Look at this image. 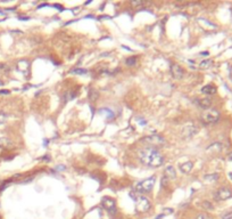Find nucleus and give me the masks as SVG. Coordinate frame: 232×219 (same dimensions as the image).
Listing matches in <instances>:
<instances>
[{
  "label": "nucleus",
  "mask_w": 232,
  "mask_h": 219,
  "mask_svg": "<svg viewBox=\"0 0 232 219\" xmlns=\"http://www.w3.org/2000/svg\"><path fill=\"white\" fill-rule=\"evenodd\" d=\"M164 177L167 180H171V179H175L176 178V172L175 169L172 167V166H169V167L165 169L164 171Z\"/></svg>",
  "instance_id": "10"
},
{
  "label": "nucleus",
  "mask_w": 232,
  "mask_h": 219,
  "mask_svg": "<svg viewBox=\"0 0 232 219\" xmlns=\"http://www.w3.org/2000/svg\"><path fill=\"white\" fill-rule=\"evenodd\" d=\"M143 2H142L141 0H136V1H132V5L133 6H140V5H142Z\"/></svg>",
  "instance_id": "24"
},
{
  "label": "nucleus",
  "mask_w": 232,
  "mask_h": 219,
  "mask_svg": "<svg viewBox=\"0 0 232 219\" xmlns=\"http://www.w3.org/2000/svg\"><path fill=\"white\" fill-rule=\"evenodd\" d=\"M232 196V190L227 188V187H222L219 190H216L215 194H214V197L217 201H225L228 199H230Z\"/></svg>",
  "instance_id": "6"
},
{
  "label": "nucleus",
  "mask_w": 232,
  "mask_h": 219,
  "mask_svg": "<svg viewBox=\"0 0 232 219\" xmlns=\"http://www.w3.org/2000/svg\"><path fill=\"white\" fill-rule=\"evenodd\" d=\"M0 85H2V82H1V81H0Z\"/></svg>",
  "instance_id": "27"
},
{
  "label": "nucleus",
  "mask_w": 232,
  "mask_h": 219,
  "mask_svg": "<svg viewBox=\"0 0 232 219\" xmlns=\"http://www.w3.org/2000/svg\"><path fill=\"white\" fill-rule=\"evenodd\" d=\"M134 200H136V208L139 212H146L150 209V202L147 197L142 195H137L134 194V196H132Z\"/></svg>",
  "instance_id": "4"
},
{
  "label": "nucleus",
  "mask_w": 232,
  "mask_h": 219,
  "mask_svg": "<svg viewBox=\"0 0 232 219\" xmlns=\"http://www.w3.org/2000/svg\"><path fill=\"white\" fill-rule=\"evenodd\" d=\"M222 219H232V211L231 212H227L222 216Z\"/></svg>",
  "instance_id": "23"
},
{
  "label": "nucleus",
  "mask_w": 232,
  "mask_h": 219,
  "mask_svg": "<svg viewBox=\"0 0 232 219\" xmlns=\"http://www.w3.org/2000/svg\"><path fill=\"white\" fill-rule=\"evenodd\" d=\"M212 64H213V62L210 59H205V61H203L201 63L199 64V68H201V69H208V68L212 66Z\"/></svg>",
  "instance_id": "15"
},
{
  "label": "nucleus",
  "mask_w": 232,
  "mask_h": 219,
  "mask_svg": "<svg viewBox=\"0 0 232 219\" xmlns=\"http://www.w3.org/2000/svg\"><path fill=\"white\" fill-rule=\"evenodd\" d=\"M192 168H193V163L190 161H188V162L182 163L181 166H180V170H181L183 173H189L191 170H192Z\"/></svg>",
  "instance_id": "13"
},
{
  "label": "nucleus",
  "mask_w": 232,
  "mask_h": 219,
  "mask_svg": "<svg viewBox=\"0 0 232 219\" xmlns=\"http://www.w3.org/2000/svg\"><path fill=\"white\" fill-rule=\"evenodd\" d=\"M196 219H212V217H210L208 214H206V213H200L197 216V218Z\"/></svg>",
  "instance_id": "21"
},
{
  "label": "nucleus",
  "mask_w": 232,
  "mask_h": 219,
  "mask_svg": "<svg viewBox=\"0 0 232 219\" xmlns=\"http://www.w3.org/2000/svg\"><path fill=\"white\" fill-rule=\"evenodd\" d=\"M197 104H198V106L200 109L208 110L210 107V105H212V100H210V98H208V97L201 98V99H198V100H197Z\"/></svg>",
  "instance_id": "11"
},
{
  "label": "nucleus",
  "mask_w": 232,
  "mask_h": 219,
  "mask_svg": "<svg viewBox=\"0 0 232 219\" xmlns=\"http://www.w3.org/2000/svg\"><path fill=\"white\" fill-rule=\"evenodd\" d=\"M201 92L205 95H214L216 92V87L213 85H206L201 88Z\"/></svg>",
  "instance_id": "12"
},
{
  "label": "nucleus",
  "mask_w": 232,
  "mask_h": 219,
  "mask_svg": "<svg viewBox=\"0 0 232 219\" xmlns=\"http://www.w3.org/2000/svg\"><path fill=\"white\" fill-rule=\"evenodd\" d=\"M171 74L172 76L174 78V79H182L183 78V75H184V70L182 69L180 65H178V64H173L172 66H171Z\"/></svg>",
  "instance_id": "9"
},
{
  "label": "nucleus",
  "mask_w": 232,
  "mask_h": 219,
  "mask_svg": "<svg viewBox=\"0 0 232 219\" xmlns=\"http://www.w3.org/2000/svg\"><path fill=\"white\" fill-rule=\"evenodd\" d=\"M155 180H156V177H150V178L145 179V180L140 182L139 184H137L136 186L137 194H145V193L150 192V190H153Z\"/></svg>",
  "instance_id": "2"
},
{
  "label": "nucleus",
  "mask_w": 232,
  "mask_h": 219,
  "mask_svg": "<svg viewBox=\"0 0 232 219\" xmlns=\"http://www.w3.org/2000/svg\"><path fill=\"white\" fill-rule=\"evenodd\" d=\"M197 133H198V128L196 127L193 123H187L182 129V136L184 138H191Z\"/></svg>",
  "instance_id": "8"
},
{
  "label": "nucleus",
  "mask_w": 232,
  "mask_h": 219,
  "mask_svg": "<svg viewBox=\"0 0 232 219\" xmlns=\"http://www.w3.org/2000/svg\"><path fill=\"white\" fill-rule=\"evenodd\" d=\"M217 173H213V175H207V176H205V180H216L217 179Z\"/></svg>",
  "instance_id": "19"
},
{
  "label": "nucleus",
  "mask_w": 232,
  "mask_h": 219,
  "mask_svg": "<svg viewBox=\"0 0 232 219\" xmlns=\"http://www.w3.org/2000/svg\"><path fill=\"white\" fill-rule=\"evenodd\" d=\"M125 63H126V65H128V66H133V65L137 63V58L136 57L126 58V59H125Z\"/></svg>",
  "instance_id": "16"
},
{
  "label": "nucleus",
  "mask_w": 232,
  "mask_h": 219,
  "mask_svg": "<svg viewBox=\"0 0 232 219\" xmlns=\"http://www.w3.org/2000/svg\"><path fill=\"white\" fill-rule=\"evenodd\" d=\"M89 99H90L91 102H96L97 100V98L99 97V92H97V90H95V89H91L90 92H89Z\"/></svg>",
  "instance_id": "14"
},
{
  "label": "nucleus",
  "mask_w": 232,
  "mask_h": 219,
  "mask_svg": "<svg viewBox=\"0 0 232 219\" xmlns=\"http://www.w3.org/2000/svg\"><path fill=\"white\" fill-rule=\"evenodd\" d=\"M88 71L85 69H74L72 70V73H75V74H85Z\"/></svg>",
  "instance_id": "18"
},
{
  "label": "nucleus",
  "mask_w": 232,
  "mask_h": 219,
  "mask_svg": "<svg viewBox=\"0 0 232 219\" xmlns=\"http://www.w3.org/2000/svg\"><path fill=\"white\" fill-rule=\"evenodd\" d=\"M10 92L7 90V89H4V90H0V95H9Z\"/></svg>",
  "instance_id": "25"
},
{
  "label": "nucleus",
  "mask_w": 232,
  "mask_h": 219,
  "mask_svg": "<svg viewBox=\"0 0 232 219\" xmlns=\"http://www.w3.org/2000/svg\"><path fill=\"white\" fill-rule=\"evenodd\" d=\"M101 204L102 207L105 208L109 213H116V203L114 201L112 197H108V196H105L101 200Z\"/></svg>",
  "instance_id": "7"
},
{
  "label": "nucleus",
  "mask_w": 232,
  "mask_h": 219,
  "mask_svg": "<svg viewBox=\"0 0 232 219\" xmlns=\"http://www.w3.org/2000/svg\"><path fill=\"white\" fill-rule=\"evenodd\" d=\"M201 120L207 124H213L220 120V112L215 109L206 110L201 114Z\"/></svg>",
  "instance_id": "3"
},
{
  "label": "nucleus",
  "mask_w": 232,
  "mask_h": 219,
  "mask_svg": "<svg viewBox=\"0 0 232 219\" xmlns=\"http://www.w3.org/2000/svg\"><path fill=\"white\" fill-rule=\"evenodd\" d=\"M138 158L142 164L148 167L158 168L164 162V156L154 147H146L139 151Z\"/></svg>",
  "instance_id": "1"
},
{
  "label": "nucleus",
  "mask_w": 232,
  "mask_h": 219,
  "mask_svg": "<svg viewBox=\"0 0 232 219\" xmlns=\"http://www.w3.org/2000/svg\"><path fill=\"white\" fill-rule=\"evenodd\" d=\"M143 143L148 144L150 147L154 148H157V147H162L165 144V140L163 137L157 136V135H151V136H146L145 138L142 139Z\"/></svg>",
  "instance_id": "5"
},
{
  "label": "nucleus",
  "mask_w": 232,
  "mask_h": 219,
  "mask_svg": "<svg viewBox=\"0 0 232 219\" xmlns=\"http://www.w3.org/2000/svg\"><path fill=\"white\" fill-rule=\"evenodd\" d=\"M6 121H7V114L4 111H0V124L5 123Z\"/></svg>",
  "instance_id": "17"
},
{
  "label": "nucleus",
  "mask_w": 232,
  "mask_h": 219,
  "mask_svg": "<svg viewBox=\"0 0 232 219\" xmlns=\"http://www.w3.org/2000/svg\"><path fill=\"white\" fill-rule=\"evenodd\" d=\"M203 207H204V209H206V210H213V206H212L210 202H208V201L203 202Z\"/></svg>",
  "instance_id": "20"
},
{
  "label": "nucleus",
  "mask_w": 232,
  "mask_h": 219,
  "mask_svg": "<svg viewBox=\"0 0 232 219\" xmlns=\"http://www.w3.org/2000/svg\"><path fill=\"white\" fill-rule=\"evenodd\" d=\"M0 144H1V145H4V146H7V145H9V144H10V142H9V140H8V139H7V138H5V137H4V138H1V139H0Z\"/></svg>",
  "instance_id": "22"
},
{
  "label": "nucleus",
  "mask_w": 232,
  "mask_h": 219,
  "mask_svg": "<svg viewBox=\"0 0 232 219\" xmlns=\"http://www.w3.org/2000/svg\"><path fill=\"white\" fill-rule=\"evenodd\" d=\"M228 159H229V160H232V152H231V153H229V155H228Z\"/></svg>",
  "instance_id": "26"
}]
</instances>
